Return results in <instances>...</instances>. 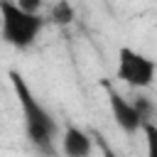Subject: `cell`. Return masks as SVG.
<instances>
[{"instance_id": "1", "label": "cell", "mask_w": 157, "mask_h": 157, "mask_svg": "<svg viewBox=\"0 0 157 157\" xmlns=\"http://www.w3.org/2000/svg\"><path fill=\"white\" fill-rule=\"evenodd\" d=\"M10 81H12L17 101H20V110L25 118V130H27L29 142L39 152L52 155L56 147V135H59V125H56L54 115L44 108V103L32 93V88L25 83V78L17 71H10Z\"/></svg>"}, {"instance_id": "2", "label": "cell", "mask_w": 157, "mask_h": 157, "mask_svg": "<svg viewBox=\"0 0 157 157\" xmlns=\"http://www.w3.org/2000/svg\"><path fill=\"white\" fill-rule=\"evenodd\" d=\"M42 27L44 20L39 12H29L20 2H10V0L0 2V34L5 44L15 49H29L42 34Z\"/></svg>"}, {"instance_id": "3", "label": "cell", "mask_w": 157, "mask_h": 157, "mask_svg": "<svg viewBox=\"0 0 157 157\" xmlns=\"http://www.w3.org/2000/svg\"><path fill=\"white\" fill-rule=\"evenodd\" d=\"M115 78L130 88H150L157 78V61L132 47H120L115 56Z\"/></svg>"}, {"instance_id": "4", "label": "cell", "mask_w": 157, "mask_h": 157, "mask_svg": "<svg viewBox=\"0 0 157 157\" xmlns=\"http://www.w3.org/2000/svg\"><path fill=\"white\" fill-rule=\"evenodd\" d=\"M108 105H110V113H113L115 125H118L125 135H135L137 130L142 132L147 118L142 115V110H140L137 103L128 101L125 96H120V93H115V91H108Z\"/></svg>"}, {"instance_id": "5", "label": "cell", "mask_w": 157, "mask_h": 157, "mask_svg": "<svg viewBox=\"0 0 157 157\" xmlns=\"http://www.w3.org/2000/svg\"><path fill=\"white\" fill-rule=\"evenodd\" d=\"M59 142H61L64 157H91V152H93L91 135L78 125H66L61 137H59Z\"/></svg>"}, {"instance_id": "6", "label": "cell", "mask_w": 157, "mask_h": 157, "mask_svg": "<svg viewBox=\"0 0 157 157\" xmlns=\"http://www.w3.org/2000/svg\"><path fill=\"white\" fill-rule=\"evenodd\" d=\"M142 137H145V157H157V123L155 120L145 123Z\"/></svg>"}, {"instance_id": "7", "label": "cell", "mask_w": 157, "mask_h": 157, "mask_svg": "<svg viewBox=\"0 0 157 157\" xmlns=\"http://www.w3.org/2000/svg\"><path fill=\"white\" fill-rule=\"evenodd\" d=\"M54 17H56V22L66 25V22L74 20V7L69 2H59V5H54Z\"/></svg>"}, {"instance_id": "8", "label": "cell", "mask_w": 157, "mask_h": 157, "mask_svg": "<svg viewBox=\"0 0 157 157\" xmlns=\"http://www.w3.org/2000/svg\"><path fill=\"white\" fill-rule=\"evenodd\" d=\"M152 115H155V123H157V105H155V110H152Z\"/></svg>"}]
</instances>
